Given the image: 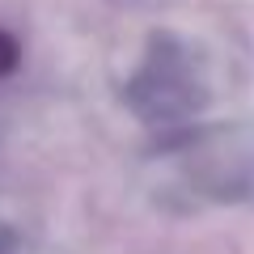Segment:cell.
I'll use <instances>...</instances> for the list:
<instances>
[{"label":"cell","instance_id":"2","mask_svg":"<svg viewBox=\"0 0 254 254\" xmlns=\"http://www.w3.org/2000/svg\"><path fill=\"white\" fill-rule=\"evenodd\" d=\"M119 98L144 127L174 136L195 123L212 102L208 60L178 30H153L144 34L127 76L119 81Z\"/></svg>","mask_w":254,"mask_h":254},{"label":"cell","instance_id":"1","mask_svg":"<svg viewBox=\"0 0 254 254\" xmlns=\"http://www.w3.org/2000/svg\"><path fill=\"white\" fill-rule=\"evenodd\" d=\"M148 190L170 212L254 203V119L190 123L165 136L148 161Z\"/></svg>","mask_w":254,"mask_h":254},{"label":"cell","instance_id":"4","mask_svg":"<svg viewBox=\"0 0 254 254\" xmlns=\"http://www.w3.org/2000/svg\"><path fill=\"white\" fill-rule=\"evenodd\" d=\"M17 64H21V43L9 34V30H0V76H9Z\"/></svg>","mask_w":254,"mask_h":254},{"label":"cell","instance_id":"3","mask_svg":"<svg viewBox=\"0 0 254 254\" xmlns=\"http://www.w3.org/2000/svg\"><path fill=\"white\" fill-rule=\"evenodd\" d=\"M0 254H51V250H47L38 237H30L26 229L0 220Z\"/></svg>","mask_w":254,"mask_h":254}]
</instances>
